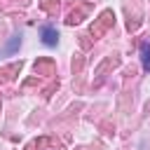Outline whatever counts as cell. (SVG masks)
Here are the masks:
<instances>
[{
	"label": "cell",
	"mask_w": 150,
	"mask_h": 150,
	"mask_svg": "<svg viewBox=\"0 0 150 150\" xmlns=\"http://www.w3.org/2000/svg\"><path fill=\"white\" fill-rule=\"evenodd\" d=\"M16 47H19V35H16V38H12V40H9V45H7V47H5V54H12V52H14V49H16Z\"/></svg>",
	"instance_id": "3"
},
{
	"label": "cell",
	"mask_w": 150,
	"mask_h": 150,
	"mask_svg": "<svg viewBox=\"0 0 150 150\" xmlns=\"http://www.w3.org/2000/svg\"><path fill=\"white\" fill-rule=\"evenodd\" d=\"M40 35H42V42H45L47 47H54L56 40H59V33H56L54 26H42V28H40Z\"/></svg>",
	"instance_id": "1"
},
{
	"label": "cell",
	"mask_w": 150,
	"mask_h": 150,
	"mask_svg": "<svg viewBox=\"0 0 150 150\" xmlns=\"http://www.w3.org/2000/svg\"><path fill=\"white\" fill-rule=\"evenodd\" d=\"M141 63H143V70H150V42L148 40L141 42Z\"/></svg>",
	"instance_id": "2"
}]
</instances>
